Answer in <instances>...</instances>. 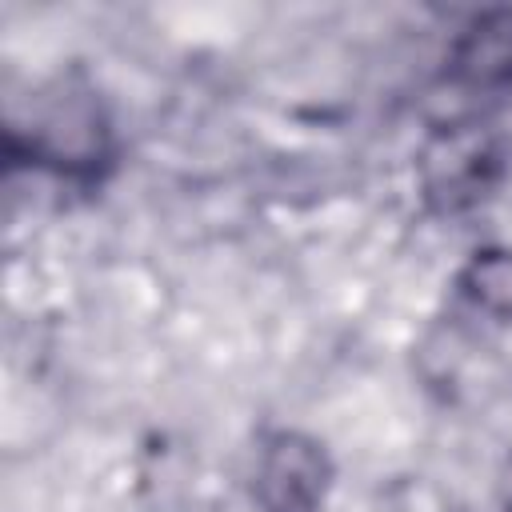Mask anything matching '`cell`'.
Segmentation results:
<instances>
[{
	"label": "cell",
	"mask_w": 512,
	"mask_h": 512,
	"mask_svg": "<svg viewBox=\"0 0 512 512\" xmlns=\"http://www.w3.org/2000/svg\"><path fill=\"white\" fill-rule=\"evenodd\" d=\"M452 76L468 88L512 80V12H484L464 28L452 52Z\"/></svg>",
	"instance_id": "cell-4"
},
{
	"label": "cell",
	"mask_w": 512,
	"mask_h": 512,
	"mask_svg": "<svg viewBox=\"0 0 512 512\" xmlns=\"http://www.w3.org/2000/svg\"><path fill=\"white\" fill-rule=\"evenodd\" d=\"M456 288L480 316L496 324H512V248L484 244L468 252V260L456 272Z\"/></svg>",
	"instance_id": "cell-5"
},
{
	"label": "cell",
	"mask_w": 512,
	"mask_h": 512,
	"mask_svg": "<svg viewBox=\"0 0 512 512\" xmlns=\"http://www.w3.org/2000/svg\"><path fill=\"white\" fill-rule=\"evenodd\" d=\"M416 176L424 200L436 212L456 216L476 208L492 192L500 176V152L492 136L480 132L476 124H444L424 140Z\"/></svg>",
	"instance_id": "cell-3"
},
{
	"label": "cell",
	"mask_w": 512,
	"mask_h": 512,
	"mask_svg": "<svg viewBox=\"0 0 512 512\" xmlns=\"http://www.w3.org/2000/svg\"><path fill=\"white\" fill-rule=\"evenodd\" d=\"M496 500H500V512H512V452H508L504 464H500V476H496Z\"/></svg>",
	"instance_id": "cell-6"
},
{
	"label": "cell",
	"mask_w": 512,
	"mask_h": 512,
	"mask_svg": "<svg viewBox=\"0 0 512 512\" xmlns=\"http://www.w3.org/2000/svg\"><path fill=\"white\" fill-rule=\"evenodd\" d=\"M336 484L332 452L304 428H268L252 460V500L260 512H324Z\"/></svg>",
	"instance_id": "cell-1"
},
{
	"label": "cell",
	"mask_w": 512,
	"mask_h": 512,
	"mask_svg": "<svg viewBox=\"0 0 512 512\" xmlns=\"http://www.w3.org/2000/svg\"><path fill=\"white\" fill-rule=\"evenodd\" d=\"M28 156L60 180H96L112 160V132L100 100L88 88L76 92L68 84L52 92L32 124Z\"/></svg>",
	"instance_id": "cell-2"
}]
</instances>
